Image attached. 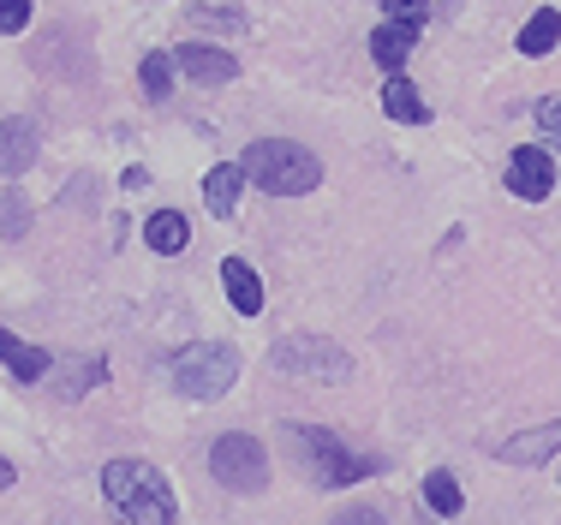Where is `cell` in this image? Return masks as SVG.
<instances>
[{"instance_id": "cell-1", "label": "cell", "mask_w": 561, "mask_h": 525, "mask_svg": "<svg viewBox=\"0 0 561 525\" xmlns=\"http://www.w3.org/2000/svg\"><path fill=\"white\" fill-rule=\"evenodd\" d=\"M102 495H108L119 525H173V490L150 460H108Z\"/></svg>"}, {"instance_id": "cell-2", "label": "cell", "mask_w": 561, "mask_h": 525, "mask_svg": "<svg viewBox=\"0 0 561 525\" xmlns=\"http://www.w3.org/2000/svg\"><path fill=\"white\" fill-rule=\"evenodd\" d=\"M239 168H245V180L263 185L270 197H305V192L323 185V161L305 150V144H293V138H257Z\"/></svg>"}, {"instance_id": "cell-3", "label": "cell", "mask_w": 561, "mask_h": 525, "mask_svg": "<svg viewBox=\"0 0 561 525\" xmlns=\"http://www.w3.org/2000/svg\"><path fill=\"white\" fill-rule=\"evenodd\" d=\"M293 448L305 454L317 490H341V483H358V478L382 472L377 454H353L335 430H323V424H293Z\"/></svg>"}, {"instance_id": "cell-4", "label": "cell", "mask_w": 561, "mask_h": 525, "mask_svg": "<svg viewBox=\"0 0 561 525\" xmlns=\"http://www.w3.org/2000/svg\"><path fill=\"white\" fill-rule=\"evenodd\" d=\"M168 376L185 400H221L239 383V346L233 341H197L185 353H173Z\"/></svg>"}, {"instance_id": "cell-5", "label": "cell", "mask_w": 561, "mask_h": 525, "mask_svg": "<svg viewBox=\"0 0 561 525\" xmlns=\"http://www.w3.org/2000/svg\"><path fill=\"white\" fill-rule=\"evenodd\" d=\"M270 365L280 376H305V383H341V376H353V358L341 353V341H323V334H280L270 346Z\"/></svg>"}, {"instance_id": "cell-6", "label": "cell", "mask_w": 561, "mask_h": 525, "mask_svg": "<svg viewBox=\"0 0 561 525\" xmlns=\"http://www.w3.org/2000/svg\"><path fill=\"white\" fill-rule=\"evenodd\" d=\"M209 472H216L221 490L257 495V490H270V454H263L257 436L227 430V436H216V448H209Z\"/></svg>"}, {"instance_id": "cell-7", "label": "cell", "mask_w": 561, "mask_h": 525, "mask_svg": "<svg viewBox=\"0 0 561 525\" xmlns=\"http://www.w3.org/2000/svg\"><path fill=\"white\" fill-rule=\"evenodd\" d=\"M507 192L514 197H526V204H543V197L556 192V161H550V150H514L507 156Z\"/></svg>"}, {"instance_id": "cell-8", "label": "cell", "mask_w": 561, "mask_h": 525, "mask_svg": "<svg viewBox=\"0 0 561 525\" xmlns=\"http://www.w3.org/2000/svg\"><path fill=\"white\" fill-rule=\"evenodd\" d=\"M173 66H180V78H192V84H233L239 78V60L227 48H209V43H185L173 48Z\"/></svg>"}, {"instance_id": "cell-9", "label": "cell", "mask_w": 561, "mask_h": 525, "mask_svg": "<svg viewBox=\"0 0 561 525\" xmlns=\"http://www.w3.org/2000/svg\"><path fill=\"white\" fill-rule=\"evenodd\" d=\"M43 156V132H36V119H24V114H12V119H0V173H24L31 161Z\"/></svg>"}, {"instance_id": "cell-10", "label": "cell", "mask_w": 561, "mask_h": 525, "mask_svg": "<svg viewBox=\"0 0 561 525\" xmlns=\"http://www.w3.org/2000/svg\"><path fill=\"white\" fill-rule=\"evenodd\" d=\"M550 454H561V419L556 424H538V430H519V436H507L496 448V460L507 466H543Z\"/></svg>"}, {"instance_id": "cell-11", "label": "cell", "mask_w": 561, "mask_h": 525, "mask_svg": "<svg viewBox=\"0 0 561 525\" xmlns=\"http://www.w3.org/2000/svg\"><path fill=\"white\" fill-rule=\"evenodd\" d=\"M102 383H108V358H55V395L60 400H84Z\"/></svg>"}, {"instance_id": "cell-12", "label": "cell", "mask_w": 561, "mask_h": 525, "mask_svg": "<svg viewBox=\"0 0 561 525\" xmlns=\"http://www.w3.org/2000/svg\"><path fill=\"white\" fill-rule=\"evenodd\" d=\"M0 365H7L19 383H36V376H48L55 370V353L48 346H31V341H19L12 329H0Z\"/></svg>"}, {"instance_id": "cell-13", "label": "cell", "mask_w": 561, "mask_h": 525, "mask_svg": "<svg viewBox=\"0 0 561 525\" xmlns=\"http://www.w3.org/2000/svg\"><path fill=\"white\" fill-rule=\"evenodd\" d=\"M221 287H227V305H233L239 317H257L263 311V281H257V269H251L245 258H227L221 263Z\"/></svg>"}, {"instance_id": "cell-14", "label": "cell", "mask_w": 561, "mask_h": 525, "mask_svg": "<svg viewBox=\"0 0 561 525\" xmlns=\"http://www.w3.org/2000/svg\"><path fill=\"white\" fill-rule=\"evenodd\" d=\"M412 43H419V31H407V24H389V19H382L377 31H370V60H377L389 78H400V66L412 60Z\"/></svg>"}, {"instance_id": "cell-15", "label": "cell", "mask_w": 561, "mask_h": 525, "mask_svg": "<svg viewBox=\"0 0 561 525\" xmlns=\"http://www.w3.org/2000/svg\"><path fill=\"white\" fill-rule=\"evenodd\" d=\"M239 197H245V168H233V161H221V168H209V180H204V204L209 215H233L239 209Z\"/></svg>"}, {"instance_id": "cell-16", "label": "cell", "mask_w": 561, "mask_h": 525, "mask_svg": "<svg viewBox=\"0 0 561 525\" xmlns=\"http://www.w3.org/2000/svg\"><path fill=\"white\" fill-rule=\"evenodd\" d=\"M144 239H150L156 258H180L185 239H192V227H185V215H180V209H156L150 221H144Z\"/></svg>"}, {"instance_id": "cell-17", "label": "cell", "mask_w": 561, "mask_h": 525, "mask_svg": "<svg viewBox=\"0 0 561 525\" xmlns=\"http://www.w3.org/2000/svg\"><path fill=\"white\" fill-rule=\"evenodd\" d=\"M556 43H561V12L556 7H538L526 24H519V54H531V60L556 54Z\"/></svg>"}, {"instance_id": "cell-18", "label": "cell", "mask_w": 561, "mask_h": 525, "mask_svg": "<svg viewBox=\"0 0 561 525\" xmlns=\"http://www.w3.org/2000/svg\"><path fill=\"white\" fill-rule=\"evenodd\" d=\"M382 114L400 119V126H424V119H431V107H424V96L407 84V78H389V84H382Z\"/></svg>"}, {"instance_id": "cell-19", "label": "cell", "mask_w": 561, "mask_h": 525, "mask_svg": "<svg viewBox=\"0 0 561 525\" xmlns=\"http://www.w3.org/2000/svg\"><path fill=\"white\" fill-rule=\"evenodd\" d=\"M173 48H150L144 54V66H138V84H144V96L150 102H168V90H173Z\"/></svg>"}, {"instance_id": "cell-20", "label": "cell", "mask_w": 561, "mask_h": 525, "mask_svg": "<svg viewBox=\"0 0 561 525\" xmlns=\"http://www.w3.org/2000/svg\"><path fill=\"white\" fill-rule=\"evenodd\" d=\"M424 502H431L443 520H454L466 507V495H460V483H454V472H431L424 478Z\"/></svg>"}, {"instance_id": "cell-21", "label": "cell", "mask_w": 561, "mask_h": 525, "mask_svg": "<svg viewBox=\"0 0 561 525\" xmlns=\"http://www.w3.org/2000/svg\"><path fill=\"white\" fill-rule=\"evenodd\" d=\"M0 233H7V239H24V233H31V197H24V192H7V197H0Z\"/></svg>"}, {"instance_id": "cell-22", "label": "cell", "mask_w": 561, "mask_h": 525, "mask_svg": "<svg viewBox=\"0 0 561 525\" xmlns=\"http://www.w3.org/2000/svg\"><path fill=\"white\" fill-rule=\"evenodd\" d=\"M531 126H538L543 150H561V96H543L538 107H531Z\"/></svg>"}, {"instance_id": "cell-23", "label": "cell", "mask_w": 561, "mask_h": 525, "mask_svg": "<svg viewBox=\"0 0 561 525\" xmlns=\"http://www.w3.org/2000/svg\"><path fill=\"white\" fill-rule=\"evenodd\" d=\"M382 7H389V24H407V31H424V24H431V0H382Z\"/></svg>"}, {"instance_id": "cell-24", "label": "cell", "mask_w": 561, "mask_h": 525, "mask_svg": "<svg viewBox=\"0 0 561 525\" xmlns=\"http://www.w3.org/2000/svg\"><path fill=\"white\" fill-rule=\"evenodd\" d=\"M31 24V0H0V36H19Z\"/></svg>"}, {"instance_id": "cell-25", "label": "cell", "mask_w": 561, "mask_h": 525, "mask_svg": "<svg viewBox=\"0 0 561 525\" xmlns=\"http://www.w3.org/2000/svg\"><path fill=\"white\" fill-rule=\"evenodd\" d=\"M329 525H389V520H382L377 507H365V502H358V507H341V514L329 520Z\"/></svg>"}, {"instance_id": "cell-26", "label": "cell", "mask_w": 561, "mask_h": 525, "mask_svg": "<svg viewBox=\"0 0 561 525\" xmlns=\"http://www.w3.org/2000/svg\"><path fill=\"white\" fill-rule=\"evenodd\" d=\"M197 19H204V24H245V12H221V7H204V12H197Z\"/></svg>"}, {"instance_id": "cell-27", "label": "cell", "mask_w": 561, "mask_h": 525, "mask_svg": "<svg viewBox=\"0 0 561 525\" xmlns=\"http://www.w3.org/2000/svg\"><path fill=\"white\" fill-rule=\"evenodd\" d=\"M7 483H12V466H7V460H0V490H7Z\"/></svg>"}]
</instances>
